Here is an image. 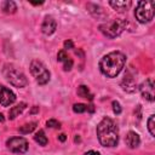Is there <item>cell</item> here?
<instances>
[{"label": "cell", "mask_w": 155, "mask_h": 155, "mask_svg": "<svg viewBox=\"0 0 155 155\" xmlns=\"http://www.w3.org/2000/svg\"><path fill=\"white\" fill-rule=\"evenodd\" d=\"M126 21L125 19H113L109 22H105L103 24L99 25V30L102 31V34L109 39H115L116 36H119L125 29H126Z\"/></svg>", "instance_id": "obj_4"}, {"label": "cell", "mask_w": 155, "mask_h": 155, "mask_svg": "<svg viewBox=\"0 0 155 155\" xmlns=\"http://www.w3.org/2000/svg\"><path fill=\"white\" fill-rule=\"evenodd\" d=\"M97 138L103 147H115L119 142V128L116 122L110 117H103L97 125Z\"/></svg>", "instance_id": "obj_2"}, {"label": "cell", "mask_w": 155, "mask_h": 155, "mask_svg": "<svg viewBox=\"0 0 155 155\" xmlns=\"http://www.w3.org/2000/svg\"><path fill=\"white\" fill-rule=\"evenodd\" d=\"M125 142H126V145L131 149H134L139 145L140 143V137L137 132L134 131H130L127 134H126V138H125Z\"/></svg>", "instance_id": "obj_12"}, {"label": "cell", "mask_w": 155, "mask_h": 155, "mask_svg": "<svg viewBox=\"0 0 155 155\" xmlns=\"http://www.w3.org/2000/svg\"><path fill=\"white\" fill-rule=\"evenodd\" d=\"M76 92H78V96H80L81 98H86L88 101H92L93 99V94L91 93L90 88L87 86H85V85H80L78 87V91Z\"/></svg>", "instance_id": "obj_15"}, {"label": "cell", "mask_w": 155, "mask_h": 155, "mask_svg": "<svg viewBox=\"0 0 155 155\" xmlns=\"http://www.w3.org/2000/svg\"><path fill=\"white\" fill-rule=\"evenodd\" d=\"M57 29V22L52 16H46L41 24V31L45 35H51Z\"/></svg>", "instance_id": "obj_11"}, {"label": "cell", "mask_w": 155, "mask_h": 155, "mask_svg": "<svg viewBox=\"0 0 155 155\" xmlns=\"http://www.w3.org/2000/svg\"><path fill=\"white\" fill-rule=\"evenodd\" d=\"M5 121V117H4V115L0 113V122H4Z\"/></svg>", "instance_id": "obj_28"}, {"label": "cell", "mask_w": 155, "mask_h": 155, "mask_svg": "<svg viewBox=\"0 0 155 155\" xmlns=\"http://www.w3.org/2000/svg\"><path fill=\"white\" fill-rule=\"evenodd\" d=\"M16 102V94L13 91L6 86H0V104L2 107H8Z\"/></svg>", "instance_id": "obj_10"}, {"label": "cell", "mask_w": 155, "mask_h": 155, "mask_svg": "<svg viewBox=\"0 0 155 155\" xmlns=\"http://www.w3.org/2000/svg\"><path fill=\"white\" fill-rule=\"evenodd\" d=\"M84 155H101L98 151H96V150H90V151H87V153H85Z\"/></svg>", "instance_id": "obj_26"}, {"label": "cell", "mask_w": 155, "mask_h": 155, "mask_svg": "<svg viewBox=\"0 0 155 155\" xmlns=\"http://www.w3.org/2000/svg\"><path fill=\"white\" fill-rule=\"evenodd\" d=\"M25 108H27V103H24V102L17 104V105H15V107H12V108L10 109V111H8V119H10V120L16 119L19 114L23 113V110H24Z\"/></svg>", "instance_id": "obj_14"}, {"label": "cell", "mask_w": 155, "mask_h": 155, "mask_svg": "<svg viewBox=\"0 0 155 155\" xmlns=\"http://www.w3.org/2000/svg\"><path fill=\"white\" fill-rule=\"evenodd\" d=\"M73 110H74V113L81 114V113H85L87 110V105L82 104V103H76V104L73 105Z\"/></svg>", "instance_id": "obj_20"}, {"label": "cell", "mask_w": 155, "mask_h": 155, "mask_svg": "<svg viewBox=\"0 0 155 155\" xmlns=\"http://www.w3.org/2000/svg\"><path fill=\"white\" fill-rule=\"evenodd\" d=\"M69 57H68V54H67V52H65V50H61V51H58V53H57V61L58 62H64L65 59H68Z\"/></svg>", "instance_id": "obj_21"}, {"label": "cell", "mask_w": 155, "mask_h": 155, "mask_svg": "<svg viewBox=\"0 0 155 155\" xmlns=\"http://www.w3.org/2000/svg\"><path fill=\"white\" fill-rule=\"evenodd\" d=\"M111 105H113V111H114L116 115L121 114V111H122V108H121V104H120L117 101H113Z\"/></svg>", "instance_id": "obj_22"}, {"label": "cell", "mask_w": 155, "mask_h": 155, "mask_svg": "<svg viewBox=\"0 0 155 155\" xmlns=\"http://www.w3.org/2000/svg\"><path fill=\"white\" fill-rule=\"evenodd\" d=\"M154 1H139L134 10L136 19L142 24L149 23L154 18Z\"/></svg>", "instance_id": "obj_5"}, {"label": "cell", "mask_w": 155, "mask_h": 155, "mask_svg": "<svg viewBox=\"0 0 155 155\" xmlns=\"http://www.w3.org/2000/svg\"><path fill=\"white\" fill-rule=\"evenodd\" d=\"M64 48L65 50H70V48H74V44L71 40H65L64 41Z\"/></svg>", "instance_id": "obj_25"}, {"label": "cell", "mask_w": 155, "mask_h": 155, "mask_svg": "<svg viewBox=\"0 0 155 155\" xmlns=\"http://www.w3.org/2000/svg\"><path fill=\"white\" fill-rule=\"evenodd\" d=\"M30 73L33 75V78L35 79V81L39 84V85H46L48 81H50V71L47 70L46 65L39 61V59H33L30 62Z\"/></svg>", "instance_id": "obj_6"}, {"label": "cell", "mask_w": 155, "mask_h": 155, "mask_svg": "<svg viewBox=\"0 0 155 155\" xmlns=\"http://www.w3.org/2000/svg\"><path fill=\"white\" fill-rule=\"evenodd\" d=\"M73 59L71 58H68V59H65L64 62H63V69L65 70V71H68V70H70L71 68H73Z\"/></svg>", "instance_id": "obj_24"}, {"label": "cell", "mask_w": 155, "mask_h": 155, "mask_svg": "<svg viewBox=\"0 0 155 155\" xmlns=\"http://www.w3.org/2000/svg\"><path fill=\"white\" fill-rule=\"evenodd\" d=\"M58 139H59V140H61V142H64V140H65V139H67V136H65V134H64V133H61V134H59V136H58Z\"/></svg>", "instance_id": "obj_27"}, {"label": "cell", "mask_w": 155, "mask_h": 155, "mask_svg": "<svg viewBox=\"0 0 155 155\" xmlns=\"http://www.w3.org/2000/svg\"><path fill=\"white\" fill-rule=\"evenodd\" d=\"M138 84H137V79H136V75L131 74V71L128 70L126 74H125V78L122 79L121 81V87L124 91L128 92V93H133L138 90Z\"/></svg>", "instance_id": "obj_8"}, {"label": "cell", "mask_w": 155, "mask_h": 155, "mask_svg": "<svg viewBox=\"0 0 155 155\" xmlns=\"http://www.w3.org/2000/svg\"><path fill=\"white\" fill-rule=\"evenodd\" d=\"M126 64V56L120 51L107 53L99 61V70L107 78H116Z\"/></svg>", "instance_id": "obj_1"}, {"label": "cell", "mask_w": 155, "mask_h": 155, "mask_svg": "<svg viewBox=\"0 0 155 155\" xmlns=\"http://www.w3.org/2000/svg\"><path fill=\"white\" fill-rule=\"evenodd\" d=\"M109 5L117 12H125L131 7L132 2L130 0H126V1L125 0H116V1H109Z\"/></svg>", "instance_id": "obj_13"}, {"label": "cell", "mask_w": 155, "mask_h": 155, "mask_svg": "<svg viewBox=\"0 0 155 155\" xmlns=\"http://www.w3.org/2000/svg\"><path fill=\"white\" fill-rule=\"evenodd\" d=\"M36 125H38V124H36L35 121H33V122H29V124H25V125L21 126L18 131H19L22 134H28V133L33 132V131L36 128Z\"/></svg>", "instance_id": "obj_18"}, {"label": "cell", "mask_w": 155, "mask_h": 155, "mask_svg": "<svg viewBox=\"0 0 155 155\" xmlns=\"http://www.w3.org/2000/svg\"><path fill=\"white\" fill-rule=\"evenodd\" d=\"M38 110H39V108H38V107H35V108H34V109L31 110V114H33V113H36Z\"/></svg>", "instance_id": "obj_29"}, {"label": "cell", "mask_w": 155, "mask_h": 155, "mask_svg": "<svg viewBox=\"0 0 155 155\" xmlns=\"http://www.w3.org/2000/svg\"><path fill=\"white\" fill-rule=\"evenodd\" d=\"M6 147L15 154H24L28 150V140L23 137H12L6 140Z\"/></svg>", "instance_id": "obj_7"}, {"label": "cell", "mask_w": 155, "mask_h": 155, "mask_svg": "<svg viewBox=\"0 0 155 155\" xmlns=\"http://www.w3.org/2000/svg\"><path fill=\"white\" fill-rule=\"evenodd\" d=\"M2 75L15 87L22 88V87H25L28 84V80L24 73L19 70L15 64H11V63H6L2 67Z\"/></svg>", "instance_id": "obj_3"}, {"label": "cell", "mask_w": 155, "mask_h": 155, "mask_svg": "<svg viewBox=\"0 0 155 155\" xmlns=\"http://www.w3.org/2000/svg\"><path fill=\"white\" fill-rule=\"evenodd\" d=\"M147 125H148V131H149L150 136L151 137H155V115L154 114L149 116Z\"/></svg>", "instance_id": "obj_19"}, {"label": "cell", "mask_w": 155, "mask_h": 155, "mask_svg": "<svg viewBox=\"0 0 155 155\" xmlns=\"http://www.w3.org/2000/svg\"><path fill=\"white\" fill-rule=\"evenodd\" d=\"M1 6H2V11L5 13H15L17 11V5H16L15 1H10V0L4 1Z\"/></svg>", "instance_id": "obj_17"}, {"label": "cell", "mask_w": 155, "mask_h": 155, "mask_svg": "<svg viewBox=\"0 0 155 155\" xmlns=\"http://www.w3.org/2000/svg\"><path fill=\"white\" fill-rule=\"evenodd\" d=\"M46 125H47L48 127H51V128H59V127H61V124H59L57 120H54V119H50V120H47Z\"/></svg>", "instance_id": "obj_23"}, {"label": "cell", "mask_w": 155, "mask_h": 155, "mask_svg": "<svg viewBox=\"0 0 155 155\" xmlns=\"http://www.w3.org/2000/svg\"><path fill=\"white\" fill-rule=\"evenodd\" d=\"M138 88L144 99L149 102H154V82L151 79H147L144 82H142L138 86Z\"/></svg>", "instance_id": "obj_9"}, {"label": "cell", "mask_w": 155, "mask_h": 155, "mask_svg": "<svg viewBox=\"0 0 155 155\" xmlns=\"http://www.w3.org/2000/svg\"><path fill=\"white\" fill-rule=\"evenodd\" d=\"M34 140H35L36 143H39V145H41V147H45V145L47 144V142H48V139H47V137H46L44 130H39V131L35 133Z\"/></svg>", "instance_id": "obj_16"}]
</instances>
